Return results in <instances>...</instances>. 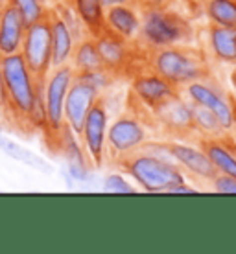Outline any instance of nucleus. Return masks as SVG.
Masks as SVG:
<instances>
[{"instance_id":"f257e3e1","label":"nucleus","mask_w":236,"mask_h":254,"mask_svg":"<svg viewBox=\"0 0 236 254\" xmlns=\"http://www.w3.org/2000/svg\"><path fill=\"white\" fill-rule=\"evenodd\" d=\"M148 68L157 72L179 90H183L192 81L209 76V64L203 52L188 45L152 50L148 56Z\"/></svg>"},{"instance_id":"f03ea898","label":"nucleus","mask_w":236,"mask_h":254,"mask_svg":"<svg viewBox=\"0 0 236 254\" xmlns=\"http://www.w3.org/2000/svg\"><path fill=\"white\" fill-rule=\"evenodd\" d=\"M192 39L194 28L185 15L170 7H142L139 46L152 52L166 46L188 45Z\"/></svg>"},{"instance_id":"7ed1b4c3","label":"nucleus","mask_w":236,"mask_h":254,"mask_svg":"<svg viewBox=\"0 0 236 254\" xmlns=\"http://www.w3.org/2000/svg\"><path fill=\"white\" fill-rule=\"evenodd\" d=\"M122 172L126 173L137 188L152 193H166L173 185L185 183L186 175L181 172L173 160L160 159L144 149L133 153L131 157L118 162Z\"/></svg>"},{"instance_id":"20e7f679","label":"nucleus","mask_w":236,"mask_h":254,"mask_svg":"<svg viewBox=\"0 0 236 254\" xmlns=\"http://www.w3.org/2000/svg\"><path fill=\"white\" fill-rule=\"evenodd\" d=\"M0 70L4 77L9 111L19 120H24L43 89V77L33 74L20 54L0 58Z\"/></svg>"},{"instance_id":"39448f33","label":"nucleus","mask_w":236,"mask_h":254,"mask_svg":"<svg viewBox=\"0 0 236 254\" xmlns=\"http://www.w3.org/2000/svg\"><path fill=\"white\" fill-rule=\"evenodd\" d=\"M146 120L150 118L137 111L111 118L107 129V160L118 164L133 153L141 151L148 140L154 138Z\"/></svg>"},{"instance_id":"423d86ee","label":"nucleus","mask_w":236,"mask_h":254,"mask_svg":"<svg viewBox=\"0 0 236 254\" xmlns=\"http://www.w3.org/2000/svg\"><path fill=\"white\" fill-rule=\"evenodd\" d=\"M74 79H76V72L71 64L54 66L43 77V100H45L46 120H48L46 133L52 138L65 127V100Z\"/></svg>"},{"instance_id":"0eeeda50","label":"nucleus","mask_w":236,"mask_h":254,"mask_svg":"<svg viewBox=\"0 0 236 254\" xmlns=\"http://www.w3.org/2000/svg\"><path fill=\"white\" fill-rule=\"evenodd\" d=\"M183 94L194 105H201V107L212 111L229 133L235 129L236 102L216 81H212L211 76L201 77L198 81H192L190 85H186L185 89H183Z\"/></svg>"},{"instance_id":"6e6552de","label":"nucleus","mask_w":236,"mask_h":254,"mask_svg":"<svg viewBox=\"0 0 236 254\" xmlns=\"http://www.w3.org/2000/svg\"><path fill=\"white\" fill-rule=\"evenodd\" d=\"M129 92H131L133 103L137 105L135 111L152 120V115L155 111L181 90L175 89L172 83H168L157 72L148 68L135 74L133 79H131Z\"/></svg>"},{"instance_id":"1a4fd4ad","label":"nucleus","mask_w":236,"mask_h":254,"mask_svg":"<svg viewBox=\"0 0 236 254\" xmlns=\"http://www.w3.org/2000/svg\"><path fill=\"white\" fill-rule=\"evenodd\" d=\"M109 122H111V113L100 100L89 111V115H87L79 133H78L92 168H102L107 162Z\"/></svg>"},{"instance_id":"9d476101","label":"nucleus","mask_w":236,"mask_h":254,"mask_svg":"<svg viewBox=\"0 0 236 254\" xmlns=\"http://www.w3.org/2000/svg\"><path fill=\"white\" fill-rule=\"evenodd\" d=\"M56 144L65 160L63 177L67 179V185H87L92 181V164H90L87 153L83 149L79 134L65 126L56 136Z\"/></svg>"},{"instance_id":"9b49d317","label":"nucleus","mask_w":236,"mask_h":254,"mask_svg":"<svg viewBox=\"0 0 236 254\" xmlns=\"http://www.w3.org/2000/svg\"><path fill=\"white\" fill-rule=\"evenodd\" d=\"M152 120L168 136L190 138L194 134V103L183 92H177L155 111Z\"/></svg>"},{"instance_id":"f8f14e48","label":"nucleus","mask_w":236,"mask_h":254,"mask_svg":"<svg viewBox=\"0 0 236 254\" xmlns=\"http://www.w3.org/2000/svg\"><path fill=\"white\" fill-rule=\"evenodd\" d=\"M20 56L37 77H45L52 68V37L50 20H41L26 28Z\"/></svg>"},{"instance_id":"ddd939ff","label":"nucleus","mask_w":236,"mask_h":254,"mask_svg":"<svg viewBox=\"0 0 236 254\" xmlns=\"http://www.w3.org/2000/svg\"><path fill=\"white\" fill-rule=\"evenodd\" d=\"M168 147H170V155H172L173 162L181 168V172L185 173L186 177L198 179L203 183H211L212 179L216 177V168L201 146H196L194 142H188V140H185V142L183 140H170Z\"/></svg>"},{"instance_id":"4468645a","label":"nucleus","mask_w":236,"mask_h":254,"mask_svg":"<svg viewBox=\"0 0 236 254\" xmlns=\"http://www.w3.org/2000/svg\"><path fill=\"white\" fill-rule=\"evenodd\" d=\"M100 98L102 94L98 90L79 79H74L65 100V126L74 133H79L89 111L100 102Z\"/></svg>"},{"instance_id":"2eb2a0df","label":"nucleus","mask_w":236,"mask_h":254,"mask_svg":"<svg viewBox=\"0 0 236 254\" xmlns=\"http://www.w3.org/2000/svg\"><path fill=\"white\" fill-rule=\"evenodd\" d=\"M94 41L96 48L100 52V58H102L103 68H107L116 76V74L124 72L126 66H129L131 58H133V43H129L107 30L94 35Z\"/></svg>"},{"instance_id":"dca6fc26","label":"nucleus","mask_w":236,"mask_h":254,"mask_svg":"<svg viewBox=\"0 0 236 254\" xmlns=\"http://www.w3.org/2000/svg\"><path fill=\"white\" fill-rule=\"evenodd\" d=\"M142 7L137 2L120 4L105 9V30L126 39L129 43H137L141 33Z\"/></svg>"},{"instance_id":"f3484780","label":"nucleus","mask_w":236,"mask_h":254,"mask_svg":"<svg viewBox=\"0 0 236 254\" xmlns=\"http://www.w3.org/2000/svg\"><path fill=\"white\" fill-rule=\"evenodd\" d=\"M26 22L19 15V11L7 0L0 7V58L19 54L26 33Z\"/></svg>"},{"instance_id":"a211bd4d","label":"nucleus","mask_w":236,"mask_h":254,"mask_svg":"<svg viewBox=\"0 0 236 254\" xmlns=\"http://www.w3.org/2000/svg\"><path fill=\"white\" fill-rule=\"evenodd\" d=\"M233 136L225 134L222 138H203L199 146L203 147L218 173L236 177V146H231Z\"/></svg>"},{"instance_id":"6ab92c4d","label":"nucleus","mask_w":236,"mask_h":254,"mask_svg":"<svg viewBox=\"0 0 236 254\" xmlns=\"http://www.w3.org/2000/svg\"><path fill=\"white\" fill-rule=\"evenodd\" d=\"M50 37H52V64L54 66H63L71 64L74 46H76V37L72 35L69 26L65 24L58 13L52 11L50 15Z\"/></svg>"},{"instance_id":"aec40b11","label":"nucleus","mask_w":236,"mask_h":254,"mask_svg":"<svg viewBox=\"0 0 236 254\" xmlns=\"http://www.w3.org/2000/svg\"><path fill=\"white\" fill-rule=\"evenodd\" d=\"M207 46L216 61L236 64V30L211 24L207 30Z\"/></svg>"},{"instance_id":"412c9836","label":"nucleus","mask_w":236,"mask_h":254,"mask_svg":"<svg viewBox=\"0 0 236 254\" xmlns=\"http://www.w3.org/2000/svg\"><path fill=\"white\" fill-rule=\"evenodd\" d=\"M76 15L90 37L105 30V7L102 0H71Z\"/></svg>"},{"instance_id":"4be33fe9","label":"nucleus","mask_w":236,"mask_h":254,"mask_svg":"<svg viewBox=\"0 0 236 254\" xmlns=\"http://www.w3.org/2000/svg\"><path fill=\"white\" fill-rule=\"evenodd\" d=\"M71 66L74 68L76 74L89 72V70L103 68L100 52H98V48H96L94 37L85 35L83 39L78 41L76 46H74V54H72V59H71Z\"/></svg>"},{"instance_id":"5701e85b","label":"nucleus","mask_w":236,"mask_h":254,"mask_svg":"<svg viewBox=\"0 0 236 254\" xmlns=\"http://www.w3.org/2000/svg\"><path fill=\"white\" fill-rule=\"evenodd\" d=\"M0 151L7 155L9 159L22 162V164L30 166V168H33V170H37L41 173H52V166L43 157H39L37 153L30 151L28 147H24L22 144L15 142V140L7 138L2 133H0Z\"/></svg>"},{"instance_id":"b1692460","label":"nucleus","mask_w":236,"mask_h":254,"mask_svg":"<svg viewBox=\"0 0 236 254\" xmlns=\"http://www.w3.org/2000/svg\"><path fill=\"white\" fill-rule=\"evenodd\" d=\"M194 134H198L199 140L222 138L229 134V131L222 126V122L218 120V116L212 111L201 105H194Z\"/></svg>"},{"instance_id":"393cba45","label":"nucleus","mask_w":236,"mask_h":254,"mask_svg":"<svg viewBox=\"0 0 236 254\" xmlns=\"http://www.w3.org/2000/svg\"><path fill=\"white\" fill-rule=\"evenodd\" d=\"M205 15L211 24L236 30V0H205Z\"/></svg>"},{"instance_id":"a878e982","label":"nucleus","mask_w":236,"mask_h":254,"mask_svg":"<svg viewBox=\"0 0 236 254\" xmlns=\"http://www.w3.org/2000/svg\"><path fill=\"white\" fill-rule=\"evenodd\" d=\"M9 4L19 11L26 26L41 22V20H48L54 11V9H48L46 0H9Z\"/></svg>"},{"instance_id":"bb28decb","label":"nucleus","mask_w":236,"mask_h":254,"mask_svg":"<svg viewBox=\"0 0 236 254\" xmlns=\"http://www.w3.org/2000/svg\"><path fill=\"white\" fill-rule=\"evenodd\" d=\"M76 79L87 83L89 87H92L94 90H98L100 94H105L111 85L115 81V74L109 72L107 68H98V70H89V72H81L76 74Z\"/></svg>"},{"instance_id":"cd10ccee","label":"nucleus","mask_w":236,"mask_h":254,"mask_svg":"<svg viewBox=\"0 0 236 254\" xmlns=\"http://www.w3.org/2000/svg\"><path fill=\"white\" fill-rule=\"evenodd\" d=\"M103 190L109 193L124 195V193H135L137 186L124 172H111L103 177Z\"/></svg>"},{"instance_id":"c85d7f7f","label":"nucleus","mask_w":236,"mask_h":254,"mask_svg":"<svg viewBox=\"0 0 236 254\" xmlns=\"http://www.w3.org/2000/svg\"><path fill=\"white\" fill-rule=\"evenodd\" d=\"M54 13H58L59 17H61V20L69 26V30H71L72 35L76 37V41L83 39L85 35H89V33H87V30L83 28L79 17H78L76 11H74V7L71 6V2H61V4H58V6H56V9H54Z\"/></svg>"},{"instance_id":"c756f323","label":"nucleus","mask_w":236,"mask_h":254,"mask_svg":"<svg viewBox=\"0 0 236 254\" xmlns=\"http://www.w3.org/2000/svg\"><path fill=\"white\" fill-rule=\"evenodd\" d=\"M24 122L32 129H37V131H46V126H48V120H46V109H45V100H43V89L39 92L37 100L33 103L32 111L26 115Z\"/></svg>"},{"instance_id":"7c9ffc66","label":"nucleus","mask_w":236,"mask_h":254,"mask_svg":"<svg viewBox=\"0 0 236 254\" xmlns=\"http://www.w3.org/2000/svg\"><path fill=\"white\" fill-rule=\"evenodd\" d=\"M211 186L218 193H236V177L216 173V177L211 181Z\"/></svg>"},{"instance_id":"2f4dec72","label":"nucleus","mask_w":236,"mask_h":254,"mask_svg":"<svg viewBox=\"0 0 236 254\" xmlns=\"http://www.w3.org/2000/svg\"><path fill=\"white\" fill-rule=\"evenodd\" d=\"M141 7H170L175 0H135Z\"/></svg>"},{"instance_id":"473e14b6","label":"nucleus","mask_w":236,"mask_h":254,"mask_svg":"<svg viewBox=\"0 0 236 254\" xmlns=\"http://www.w3.org/2000/svg\"><path fill=\"white\" fill-rule=\"evenodd\" d=\"M198 190V188H194V186H190L188 183H179V185H173L170 190L166 191V193H194V191Z\"/></svg>"},{"instance_id":"72a5a7b5","label":"nucleus","mask_w":236,"mask_h":254,"mask_svg":"<svg viewBox=\"0 0 236 254\" xmlns=\"http://www.w3.org/2000/svg\"><path fill=\"white\" fill-rule=\"evenodd\" d=\"M0 109H2V111H9V103H7V94H6V87H4L2 70H0Z\"/></svg>"},{"instance_id":"f704fd0d","label":"nucleus","mask_w":236,"mask_h":254,"mask_svg":"<svg viewBox=\"0 0 236 254\" xmlns=\"http://www.w3.org/2000/svg\"><path fill=\"white\" fill-rule=\"evenodd\" d=\"M129 2H135V0H102L103 7H113V6H120V4H129Z\"/></svg>"},{"instance_id":"c9c22d12","label":"nucleus","mask_w":236,"mask_h":254,"mask_svg":"<svg viewBox=\"0 0 236 254\" xmlns=\"http://www.w3.org/2000/svg\"><path fill=\"white\" fill-rule=\"evenodd\" d=\"M231 83H233V87L236 89V66H235V70H233V74H231Z\"/></svg>"},{"instance_id":"e433bc0d","label":"nucleus","mask_w":236,"mask_h":254,"mask_svg":"<svg viewBox=\"0 0 236 254\" xmlns=\"http://www.w3.org/2000/svg\"><path fill=\"white\" fill-rule=\"evenodd\" d=\"M231 133H235V142H236V126H235V129H233V131H231Z\"/></svg>"},{"instance_id":"4c0bfd02","label":"nucleus","mask_w":236,"mask_h":254,"mask_svg":"<svg viewBox=\"0 0 236 254\" xmlns=\"http://www.w3.org/2000/svg\"><path fill=\"white\" fill-rule=\"evenodd\" d=\"M61 2H71V0H61Z\"/></svg>"}]
</instances>
